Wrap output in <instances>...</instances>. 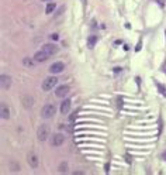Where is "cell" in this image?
I'll use <instances>...</instances> for the list:
<instances>
[{
    "label": "cell",
    "instance_id": "1",
    "mask_svg": "<svg viewBox=\"0 0 166 175\" xmlns=\"http://www.w3.org/2000/svg\"><path fill=\"white\" fill-rule=\"evenodd\" d=\"M55 113H56V107L54 104H45L42 107V110H41V116L44 119H51V117L55 116Z\"/></svg>",
    "mask_w": 166,
    "mask_h": 175
},
{
    "label": "cell",
    "instance_id": "2",
    "mask_svg": "<svg viewBox=\"0 0 166 175\" xmlns=\"http://www.w3.org/2000/svg\"><path fill=\"white\" fill-rule=\"evenodd\" d=\"M49 135V126L48 124H41L38 127V131H37V137L40 141H45Z\"/></svg>",
    "mask_w": 166,
    "mask_h": 175
},
{
    "label": "cell",
    "instance_id": "3",
    "mask_svg": "<svg viewBox=\"0 0 166 175\" xmlns=\"http://www.w3.org/2000/svg\"><path fill=\"white\" fill-rule=\"evenodd\" d=\"M56 82H58V79H56L55 76H48L47 79L42 82V89L48 92V90H51L52 88H55Z\"/></svg>",
    "mask_w": 166,
    "mask_h": 175
},
{
    "label": "cell",
    "instance_id": "4",
    "mask_svg": "<svg viewBox=\"0 0 166 175\" xmlns=\"http://www.w3.org/2000/svg\"><path fill=\"white\" fill-rule=\"evenodd\" d=\"M63 141H65V135L61 134V133H56V134H54V135H52V138H51V144H52V145H55V147L62 145Z\"/></svg>",
    "mask_w": 166,
    "mask_h": 175
},
{
    "label": "cell",
    "instance_id": "5",
    "mask_svg": "<svg viewBox=\"0 0 166 175\" xmlns=\"http://www.w3.org/2000/svg\"><path fill=\"white\" fill-rule=\"evenodd\" d=\"M44 52H47L49 56L55 55L56 51H58V47L56 45H54V44H45V45H42V48H41Z\"/></svg>",
    "mask_w": 166,
    "mask_h": 175
},
{
    "label": "cell",
    "instance_id": "6",
    "mask_svg": "<svg viewBox=\"0 0 166 175\" xmlns=\"http://www.w3.org/2000/svg\"><path fill=\"white\" fill-rule=\"evenodd\" d=\"M0 85L3 89H8L10 85H11V78L6 75V73H1V76H0Z\"/></svg>",
    "mask_w": 166,
    "mask_h": 175
},
{
    "label": "cell",
    "instance_id": "7",
    "mask_svg": "<svg viewBox=\"0 0 166 175\" xmlns=\"http://www.w3.org/2000/svg\"><path fill=\"white\" fill-rule=\"evenodd\" d=\"M0 116L3 120H8L10 119V109L6 103H1L0 104Z\"/></svg>",
    "mask_w": 166,
    "mask_h": 175
},
{
    "label": "cell",
    "instance_id": "8",
    "mask_svg": "<svg viewBox=\"0 0 166 175\" xmlns=\"http://www.w3.org/2000/svg\"><path fill=\"white\" fill-rule=\"evenodd\" d=\"M63 68H65L63 62H54V64L49 66V72L51 73H61L63 71Z\"/></svg>",
    "mask_w": 166,
    "mask_h": 175
},
{
    "label": "cell",
    "instance_id": "9",
    "mask_svg": "<svg viewBox=\"0 0 166 175\" xmlns=\"http://www.w3.org/2000/svg\"><path fill=\"white\" fill-rule=\"evenodd\" d=\"M27 161H28V164H30L32 168L38 167V158H37L35 152H32V151L28 152V155H27Z\"/></svg>",
    "mask_w": 166,
    "mask_h": 175
},
{
    "label": "cell",
    "instance_id": "10",
    "mask_svg": "<svg viewBox=\"0 0 166 175\" xmlns=\"http://www.w3.org/2000/svg\"><path fill=\"white\" fill-rule=\"evenodd\" d=\"M68 92H69V86L68 85H62V86H59L55 90V96L56 97H63V96L68 95Z\"/></svg>",
    "mask_w": 166,
    "mask_h": 175
},
{
    "label": "cell",
    "instance_id": "11",
    "mask_svg": "<svg viewBox=\"0 0 166 175\" xmlns=\"http://www.w3.org/2000/svg\"><path fill=\"white\" fill-rule=\"evenodd\" d=\"M48 58H49V55H48L47 52H44L42 49H41V51H38V52L34 55V59H35V62H44V61H47Z\"/></svg>",
    "mask_w": 166,
    "mask_h": 175
},
{
    "label": "cell",
    "instance_id": "12",
    "mask_svg": "<svg viewBox=\"0 0 166 175\" xmlns=\"http://www.w3.org/2000/svg\"><path fill=\"white\" fill-rule=\"evenodd\" d=\"M71 103H72L71 99H63V102L61 103V109H59L62 114H66L68 111L71 110Z\"/></svg>",
    "mask_w": 166,
    "mask_h": 175
},
{
    "label": "cell",
    "instance_id": "13",
    "mask_svg": "<svg viewBox=\"0 0 166 175\" xmlns=\"http://www.w3.org/2000/svg\"><path fill=\"white\" fill-rule=\"evenodd\" d=\"M23 104H24L25 109H31L32 104H34V99H32L30 95H25L23 97Z\"/></svg>",
    "mask_w": 166,
    "mask_h": 175
},
{
    "label": "cell",
    "instance_id": "14",
    "mask_svg": "<svg viewBox=\"0 0 166 175\" xmlns=\"http://www.w3.org/2000/svg\"><path fill=\"white\" fill-rule=\"evenodd\" d=\"M96 42H97V37H96V35H90V37L87 38V47H89V48H95Z\"/></svg>",
    "mask_w": 166,
    "mask_h": 175
},
{
    "label": "cell",
    "instance_id": "15",
    "mask_svg": "<svg viewBox=\"0 0 166 175\" xmlns=\"http://www.w3.org/2000/svg\"><path fill=\"white\" fill-rule=\"evenodd\" d=\"M55 8H56V4H55V3H48L47 7H45V13H47V14H51V13H52Z\"/></svg>",
    "mask_w": 166,
    "mask_h": 175
},
{
    "label": "cell",
    "instance_id": "16",
    "mask_svg": "<svg viewBox=\"0 0 166 175\" xmlns=\"http://www.w3.org/2000/svg\"><path fill=\"white\" fill-rule=\"evenodd\" d=\"M23 64H24V66H34V62H32L31 58H24Z\"/></svg>",
    "mask_w": 166,
    "mask_h": 175
},
{
    "label": "cell",
    "instance_id": "17",
    "mask_svg": "<svg viewBox=\"0 0 166 175\" xmlns=\"http://www.w3.org/2000/svg\"><path fill=\"white\" fill-rule=\"evenodd\" d=\"M59 171H61V172H66V171H68V164H66V162H61Z\"/></svg>",
    "mask_w": 166,
    "mask_h": 175
},
{
    "label": "cell",
    "instance_id": "18",
    "mask_svg": "<svg viewBox=\"0 0 166 175\" xmlns=\"http://www.w3.org/2000/svg\"><path fill=\"white\" fill-rule=\"evenodd\" d=\"M156 85H158V89H159V90H160V93H162V95H165V96H166V88H163V86H162V85H160V83H156Z\"/></svg>",
    "mask_w": 166,
    "mask_h": 175
},
{
    "label": "cell",
    "instance_id": "19",
    "mask_svg": "<svg viewBox=\"0 0 166 175\" xmlns=\"http://www.w3.org/2000/svg\"><path fill=\"white\" fill-rule=\"evenodd\" d=\"M156 3H158L159 6H162V7H165V1H163V0H156Z\"/></svg>",
    "mask_w": 166,
    "mask_h": 175
},
{
    "label": "cell",
    "instance_id": "20",
    "mask_svg": "<svg viewBox=\"0 0 166 175\" xmlns=\"http://www.w3.org/2000/svg\"><path fill=\"white\" fill-rule=\"evenodd\" d=\"M51 40H54V41L58 40V34H51Z\"/></svg>",
    "mask_w": 166,
    "mask_h": 175
},
{
    "label": "cell",
    "instance_id": "21",
    "mask_svg": "<svg viewBox=\"0 0 166 175\" xmlns=\"http://www.w3.org/2000/svg\"><path fill=\"white\" fill-rule=\"evenodd\" d=\"M125 159H127V162H131V161H132V158H131V155H130V154H127V155H125Z\"/></svg>",
    "mask_w": 166,
    "mask_h": 175
},
{
    "label": "cell",
    "instance_id": "22",
    "mask_svg": "<svg viewBox=\"0 0 166 175\" xmlns=\"http://www.w3.org/2000/svg\"><path fill=\"white\" fill-rule=\"evenodd\" d=\"M141 47H142V42L139 41V42H138V45H137V48H135V51H139V49H141Z\"/></svg>",
    "mask_w": 166,
    "mask_h": 175
},
{
    "label": "cell",
    "instance_id": "23",
    "mask_svg": "<svg viewBox=\"0 0 166 175\" xmlns=\"http://www.w3.org/2000/svg\"><path fill=\"white\" fill-rule=\"evenodd\" d=\"M162 157H163V159H165V161H166V150H165V151H163V154H162Z\"/></svg>",
    "mask_w": 166,
    "mask_h": 175
},
{
    "label": "cell",
    "instance_id": "24",
    "mask_svg": "<svg viewBox=\"0 0 166 175\" xmlns=\"http://www.w3.org/2000/svg\"><path fill=\"white\" fill-rule=\"evenodd\" d=\"M42 1H48V0H42Z\"/></svg>",
    "mask_w": 166,
    "mask_h": 175
}]
</instances>
